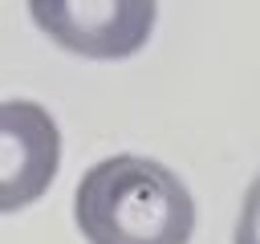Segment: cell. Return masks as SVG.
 Masks as SVG:
<instances>
[{
  "instance_id": "obj_3",
  "label": "cell",
  "mask_w": 260,
  "mask_h": 244,
  "mask_svg": "<svg viewBox=\"0 0 260 244\" xmlns=\"http://www.w3.org/2000/svg\"><path fill=\"white\" fill-rule=\"evenodd\" d=\"M61 167V130L37 102H0V216L37 203Z\"/></svg>"
},
{
  "instance_id": "obj_1",
  "label": "cell",
  "mask_w": 260,
  "mask_h": 244,
  "mask_svg": "<svg viewBox=\"0 0 260 244\" xmlns=\"http://www.w3.org/2000/svg\"><path fill=\"white\" fill-rule=\"evenodd\" d=\"M73 220L89 244H187L195 199L171 167L142 155H110L81 175Z\"/></svg>"
},
{
  "instance_id": "obj_4",
  "label": "cell",
  "mask_w": 260,
  "mask_h": 244,
  "mask_svg": "<svg viewBox=\"0 0 260 244\" xmlns=\"http://www.w3.org/2000/svg\"><path fill=\"white\" fill-rule=\"evenodd\" d=\"M236 244H260V175L252 179L244 207H240V224H236Z\"/></svg>"
},
{
  "instance_id": "obj_2",
  "label": "cell",
  "mask_w": 260,
  "mask_h": 244,
  "mask_svg": "<svg viewBox=\"0 0 260 244\" xmlns=\"http://www.w3.org/2000/svg\"><path fill=\"white\" fill-rule=\"evenodd\" d=\"M28 16L73 57L122 61L150 41L158 0H28Z\"/></svg>"
}]
</instances>
